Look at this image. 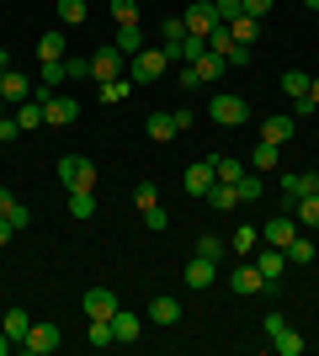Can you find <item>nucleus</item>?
I'll return each instance as SVG.
<instances>
[{
    "instance_id": "obj_12",
    "label": "nucleus",
    "mask_w": 319,
    "mask_h": 356,
    "mask_svg": "<svg viewBox=\"0 0 319 356\" xmlns=\"http://www.w3.org/2000/svg\"><path fill=\"white\" fill-rule=\"evenodd\" d=\"M213 282H218V261H208V255H192V261H186V287H192V293H208Z\"/></svg>"
},
{
    "instance_id": "obj_53",
    "label": "nucleus",
    "mask_w": 319,
    "mask_h": 356,
    "mask_svg": "<svg viewBox=\"0 0 319 356\" xmlns=\"http://www.w3.org/2000/svg\"><path fill=\"white\" fill-rule=\"evenodd\" d=\"M11 346H16V341H11V335H6V330H0V356H6V351H11Z\"/></svg>"
},
{
    "instance_id": "obj_37",
    "label": "nucleus",
    "mask_w": 319,
    "mask_h": 356,
    "mask_svg": "<svg viewBox=\"0 0 319 356\" xmlns=\"http://www.w3.org/2000/svg\"><path fill=\"white\" fill-rule=\"evenodd\" d=\"M106 6H112V22H117V27L138 22V0H106Z\"/></svg>"
},
{
    "instance_id": "obj_14",
    "label": "nucleus",
    "mask_w": 319,
    "mask_h": 356,
    "mask_svg": "<svg viewBox=\"0 0 319 356\" xmlns=\"http://www.w3.org/2000/svg\"><path fill=\"white\" fill-rule=\"evenodd\" d=\"M144 319H149V325H176V319H181V298H149V309H144Z\"/></svg>"
},
{
    "instance_id": "obj_44",
    "label": "nucleus",
    "mask_w": 319,
    "mask_h": 356,
    "mask_svg": "<svg viewBox=\"0 0 319 356\" xmlns=\"http://www.w3.org/2000/svg\"><path fill=\"white\" fill-rule=\"evenodd\" d=\"M197 255H208V261H218V255H224V239H218V234H202V239H197Z\"/></svg>"
},
{
    "instance_id": "obj_50",
    "label": "nucleus",
    "mask_w": 319,
    "mask_h": 356,
    "mask_svg": "<svg viewBox=\"0 0 319 356\" xmlns=\"http://www.w3.org/2000/svg\"><path fill=\"white\" fill-rule=\"evenodd\" d=\"M11 208H16V197L6 192V186H0V218H11Z\"/></svg>"
},
{
    "instance_id": "obj_46",
    "label": "nucleus",
    "mask_w": 319,
    "mask_h": 356,
    "mask_svg": "<svg viewBox=\"0 0 319 356\" xmlns=\"http://www.w3.org/2000/svg\"><path fill=\"white\" fill-rule=\"evenodd\" d=\"M16 134H22V122H16V112H6V118H0V144H11Z\"/></svg>"
},
{
    "instance_id": "obj_6",
    "label": "nucleus",
    "mask_w": 319,
    "mask_h": 356,
    "mask_svg": "<svg viewBox=\"0 0 319 356\" xmlns=\"http://www.w3.org/2000/svg\"><path fill=\"white\" fill-rule=\"evenodd\" d=\"M261 239H266V245H277V250H288L293 239H298V218H293V213L266 218V223H261Z\"/></svg>"
},
{
    "instance_id": "obj_51",
    "label": "nucleus",
    "mask_w": 319,
    "mask_h": 356,
    "mask_svg": "<svg viewBox=\"0 0 319 356\" xmlns=\"http://www.w3.org/2000/svg\"><path fill=\"white\" fill-rule=\"evenodd\" d=\"M6 70H11V54H6V48H0V80H6Z\"/></svg>"
},
{
    "instance_id": "obj_2",
    "label": "nucleus",
    "mask_w": 319,
    "mask_h": 356,
    "mask_svg": "<svg viewBox=\"0 0 319 356\" xmlns=\"http://www.w3.org/2000/svg\"><path fill=\"white\" fill-rule=\"evenodd\" d=\"M59 181H64V192H91L96 186V165L85 160V154H64L59 160Z\"/></svg>"
},
{
    "instance_id": "obj_19",
    "label": "nucleus",
    "mask_w": 319,
    "mask_h": 356,
    "mask_svg": "<svg viewBox=\"0 0 319 356\" xmlns=\"http://www.w3.org/2000/svg\"><path fill=\"white\" fill-rule=\"evenodd\" d=\"M144 27H138V22H128V27H117V54L122 59H133V54H144Z\"/></svg>"
},
{
    "instance_id": "obj_3",
    "label": "nucleus",
    "mask_w": 319,
    "mask_h": 356,
    "mask_svg": "<svg viewBox=\"0 0 319 356\" xmlns=\"http://www.w3.org/2000/svg\"><path fill=\"white\" fill-rule=\"evenodd\" d=\"M170 59H165V48H144V54H133V86H154V80H165Z\"/></svg>"
},
{
    "instance_id": "obj_27",
    "label": "nucleus",
    "mask_w": 319,
    "mask_h": 356,
    "mask_svg": "<svg viewBox=\"0 0 319 356\" xmlns=\"http://www.w3.org/2000/svg\"><path fill=\"white\" fill-rule=\"evenodd\" d=\"M229 32H234V43H256V32H261V16H234V22H224Z\"/></svg>"
},
{
    "instance_id": "obj_43",
    "label": "nucleus",
    "mask_w": 319,
    "mask_h": 356,
    "mask_svg": "<svg viewBox=\"0 0 319 356\" xmlns=\"http://www.w3.org/2000/svg\"><path fill=\"white\" fill-rule=\"evenodd\" d=\"M213 11H218V22H234V16H245V0H213Z\"/></svg>"
},
{
    "instance_id": "obj_30",
    "label": "nucleus",
    "mask_w": 319,
    "mask_h": 356,
    "mask_svg": "<svg viewBox=\"0 0 319 356\" xmlns=\"http://www.w3.org/2000/svg\"><path fill=\"white\" fill-rule=\"evenodd\" d=\"M277 160H282V149H277V144H266V138H261V144H256V154H250V165H256V170H277Z\"/></svg>"
},
{
    "instance_id": "obj_16",
    "label": "nucleus",
    "mask_w": 319,
    "mask_h": 356,
    "mask_svg": "<svg viewBox=\"0 0 319 356\" xmlns=\"http://www.w3.org/2000/svg\"><path fill=\"white\" fill-rule=\"evenodd\" d=\"M85 314H91V319H112V314H117V293H112V287H91V293H85Z\"/></svg>"
},
{
    "instance_id": "obj_4",
    "label": "nucleus",
    "mask_w": 319,
    "mask_h": 356,
    "mask_svg": "<svg viewBox=\"0 0 319 356\" xmlns=\"http://www.w3.org/2000/svg\"><path fill=\"white\" fill-rule=\"evenodd\" d=\"M181 22H186V38H202V43H208V32L218 27V11H213V0H192Z\"/></svg>"
},
{
    "instance_id": "obj_10",
    "label": "nucleus",
    "mask_w": 319,
    "mask_h": 356,
    "mask_svg": "<svg viewBox=\"0 0 319 356\" xmlns=\"http://www.w3.org/2000/svg\"><path fill=\"white\" fill-rule=\"evenodd\" d=\"M319 192V170H282V197H288V208L298 202V197Z\"/></svg>"
},
{
    "instance_id": "obj_21",
    "label": "nucleus",
    "mask_w": 319,
    "mask_h": 356,
    "mask_svg": "<svg viewBox=\"0 0 319 356\" xmlns=\"http://www.w3.org/2000/svg\"><path fill=\"white\" fill-rule=\"evenodd\" d=\"M293 218H298V229H319V192H309V197H298L293 202Z\"/></svg>"
},
{
    "instance_id": "obj_54",
    "label": "nucleus",
    "mask_w": 319,
    "mask_h": 356,
    "mask_svg": "<svg viewBox=\"0 0 319 356\" xmlns=\"http://www.w3.org/2000/svg\"><path fill=\"white\" fill-rule=\"evenodd\" d=\"M309 102H314V106H319V80H309Z\"/></svg>"
},
{
    "instance_id": "obj_38",
    "label": "nucleus",
    "mask_w": 319,
    "mask_h": 356,
    "mask_svg": "<svg viewBox=\"0 0 319 356\" xmlns=\"http://www.w3.org/2000/svg\"><path fill=\"white\" fill-rule=\"evenodd\" d=\"M160 38H165V43H160V48L181 43V38H186V22H181V16H165V22H160Z\"/></svg>"
},
{
    "instance_id": "obj_55",
    "label": "nucleus",
    "mask_w": 319,
    "mask_h": 356,
    "mask_svg": "<svg viewBox=\"0 0 319 356\" xmlns=\"http://www.w3.org/2000/svg\"><path fill=\"white\" fill-rule=\"evenodd\" d=\"M304 6H309V11H319V0H304Z\"/></svg>"
},
{
    "instance_id": "obj_28",
    "label": "nucleus",
    "mask_w": 319,
    "mask_h": 356,
    "mask_svg": "<svg viewBox=\"0 0 319 356\" xmlns=\"http://www.w3.org/2000/svg\"><path fill=\"white\" fill-rule=\"evenodd\" d=\"M64 80H69V86H80V80H96V74H91V59H80V54H64Z\"/></svg>"
},
{
    "instance_id": "obj_34",
    "label": "nucleus",
    "mask_w": 319,
    "mask_h": 356,
    "mask_svg": "<svg viewBox=\"0 0 319 356\" xmlns=\"http://www.w3.org/2000/svg\"><path fill=\"white\" fill-rule=\"evenodd\" d=\"M192 70H197V74H202V80H218V74H224V70H229V64H224V59H218V54H213V48H208V54H202V59H197V64H192Z\"/></svg>"
},
{
    "instance_id": "obj_45",
    "label": "nucleus",
    "mask_w": 319,
    "mask_h": 356,
    "mask_svg": "<svg viewBox=\"0 0 319 356\" xmlns=\"http://www.w3.org/2000/svg\"><path fill=\"white\" fill-rule=\"evenodd\" d=\"M144 223H149L154 234H160V229H165V223H170V213L160 208V202H154V208H144Z\"/></svg>"
},
{
    "instance_id": "obj_7",
    "label": "nucleus",
    "mask_w": 319,
    "mask_h": 356,
    "mask_svg": "<svg viewBox=\"0 0 319 356\" xmlns=\"http://www.w3.org/2000/svg\"><path fill=\"white\" fill-rule=\"evenodd\" d=\"M256 271L266 277V293H272V287L282 282V271H288V250H277V245L261 250V245H256Z\"/></svg>"
},
{
    "instance_id": "obj_42",
    "label": "nucleus",
    "mask_w": 319,
    "mask_h": 356,
    "mask_svg": "<svg viewBox=\"0 0 319 356\" xmlns=\"http://www.w3.org/2000/svg\"><path fill=\"white\" fill-rule=\"evenodd\" d=\"M117 335H112V319H91V346H112Z\"/></svg>"
},
{
    "instance_id": "obj_15",
    "label": "nucleus",
    "mask_w": 319,
    "mask_h": 356,
    "mask_svg": "<svg viewBox=\"0 0 319 356\" xmlns=\"http://www.w3.org/2000/svg\"><path fill=\"white\" fill-rule=\"evenodd\" d=\"M112 335H117V346H133L138 335H144V319L128 314V309H117V314H112Z\"/></svg>"
},
{
    "instance_id": "obj_26",
    "label": "nucleus",
    "mask_w": 319,
    "mask_h": 356,
    "mask_svg": "<svg viewBox=\"0 0 319 356\" xmlns=\"http://www.w3.org/2000/svg\"><path fill=\"white\" fill-rule=\"evenodd\" d=\"M0 330H6V335H11V341L22 346V335H27V330H32L27 309H6V319H0Z\"/></svg>"
},
{
    "instance_id": "obj_23",
    "label": "nucleus",
    "mask_w": 319,
    "mask_h": 356,
    "mask_svg": "<svg viewBox=\"0 0 319 356\" xmlns=\"http://www.w3.org/2000/svg\"><path fill=\"white\" fill-rule=\"evenodd\" d=\"M16 122H22V134H27V128H48V118H43V102H38V96L16 102Z\"/></svg>"
},
{
    "instance_id": "obj_11",
    "label": "nucleus",
    "mask_w": 319,
    "mask_h": 356,
    "mask_svg": "<svg viewBox=\"0 0 319 356\" xmlns=\"http://www.w3.org/2000/svg\"><path fill=\"white\" fill-rule=\"evenodd\" d=\"M91 74H96V86H101V80H117L122 74V54H117V43H101L91 54Z\"/></svg>"
},
{
    "instance_id": "obj_20",
    "label": "nucleus",
    "mask_w": 319,
    "mask_h": 356,
    "mask_svg": "<svg viewBox=\"0 0 319 356\" xmlns=\"http://www.w3.org/2000/svg\"><path fill=\"white\" fill-rule=\"evenodd\" d=\"M293 128H298V118H266V122H261V138L282 149V144L293 138Z\"/></svg>"
},
{
    "instance_id": "obj_39",
    "label": "nucleus",
    "mask_w": 319,
    "mask_h": 356,
    "mask_svg": "<svg viewBox=\"0 0 319 356\" xmlns=\"http://www.w3.org/2000/svg\"><path fill=\"white\" fill-rule=\"evenodd\" d=\"M277 86L288 90V96H309V74H304V70H288L282 80H277Z\"/></svg>"
},
{
    "instance_id": "obj_13",
    "label": "nucleus",
    "mask_w": 319,
    "mask_h": 356,
    "mask_svg": "<svg viewBox=\"0 0 319 356\" xmlns=\"http://www.w3.org/2000/svg\"><path fill=\"white\" fill-rule=\"evenodd\" d=\"M213 160H197V165H186V176H181V186H186V197H208V186H213Z\"/></svg>"
},
{
    "instance_id": "obj_49",
    "label": "nucleus",
    "mask_w": 319,
    "mask_h": 356,
    "mask_svg": "<svg viewBox=\"0 0 319 356\" xmlns=\"http://www.w3.org/2000/svg\"><path fill=\"white\" fill-rule=\"evenodd\" d=\"M272 11V0H245V16H266Z\"/></svg>"
},
{
    "instance_id": "obj_47",
    "label": "nucleus",
    "mask_w": 319,
    "mask_h": 356,
    "mask_svg": "<svg viewBox=\"0 0 319 356\" xmlns=\"http://www.w3.org/2000/svg\"><path fill=\"white\" fill-rule=\"evenodd\" d=\"M314 112H319V106L309 102V96H293V118H314Z\"/></svg>"
},
{
    "instance_id": "obj_8",
    "label": "nucleus",
    "mask_w": 319,
    "mask_h": 356,
    "mask_svg": "<svg viewBox=\"0 0 319 356\" xmlns=\"http://www.w3.org/2000/svg\"><path fill=\"white\" fill-rule=\"evenodd\" d=\"M43 118H48V128H69V122L80 118V102H75V96H59V90H54V96L43 102Z\"/></svg>"
},
{
    "instance_id": "obj_22",
    "label": "nucleus",
    "mask_w": 319,
    "mask_h": 356,
    "mask_svg": "<svg viewBox=\"0 0 319 356\" xmlns=\"http://www.w3.org/2000/svg\"><path fill=\"white\" fill-rule=\"evenodd\" d=\"M64 54H69V38H64L59 27L38 38V59H43V64H48V59H64Z\"/></svg>"
},
{
    "instance_id": "obj_36",
    "label": "nucleus",
    "mask_w": 319,
    "mask_h": 356,
    "mask_svg": "<svg viewBox=\"0 0 319 356\" xmlns=\"http://www.w3.org/2000/svg\"><path fill=\"white\" fill-rule=\"evenodd\" d=\"M59 22L64 27H80L85 22V0H59Z\"/></svg>"
},
{
    "instance_id": "obj_40",
    "label": "nucleus",
    "mask_w": 319,
    "mask_h": 356,
    "mask_svg": "<svg viewBox=\"0 0 319 356\" xmlns=\"http://www.w3.org/2000/svg\"><path fill=\"white\" fill-rule=\"evenodd\" d=\"M38 80H43V86H54V90H59V86H69V80H64V59H48L43 70H38Z\"/></svg>"
},
{
    "instance_id": "obj_24",
    "label": "nucleus",
    "mask_w": 319,
    "mask_h": 356,
    "mask_svg": "<svg viewBox=\"0 0 319 356\" xmlns=\"http://www.w3.org/2000/svg\"><path fill=\"white\" fill-rule=\"evenodd\" d=\"M128 96H133V74H117V80H101V102H106V106L128 102Z\"/></svg>"
},
{
    "instance_id": "obj_29",
    "label": "nucleus",
    "mask_w": 319,
    "mask_h": 356,
    "mask_svg": "<svg viewBox=\"0 0 319 356\" xmlns=\"http://www.w3.org/2000/svg\"><path fill=\"white\" fill-rule=\"evenodd\" d=\"M229 245H234V255H256V245H261V229H250V223H240Z\"/></svg>"
},
{
    "instance_id": "obj_1",
    "label": "nucleus",
    "mask_w": 319,
    "mask_h": 356,
    "mask_svg": "<svg viewBox=\"0 0 319 356\" xmlns=\"http://www.w3.org/2000/svg\"><path fill=\"white\" fill-rule=\"evenodd\" d=\"M208 118L218 122V128H245L250 106H245V96H234V90H218V96L208 102Z\"/></svg>"
},
{
    "instance_id": "obj_52",
    "label": "nucleus",
    "mask_w": 319,
    "mask_h": 356,
    "mask_svg": "<svg viewBox=\"0 0 319 356\" xmlns=\"http://www.w3.org/2000/svg\"><path fill=\"white\" fill-rule=\"evenodd\" d=\"M16 234V229H11V223H6V218H0V245H6V239H11Z\"/></svg>"
},
{
    "instance_id": "obj_33",
    "label": "nucleus",
    "mask_w": 319,
    "mask_h": 356,
    "mask_svg": "<svg viewBox=\"0 0 319 356\" xmlns=\"http://www.w3.org/2000/svg\"><path fill=\"white\" fill-rule=\"evenodd\" d=\"M234 192H240V202H261V192H266V186H261V176H250V170H245V176L234 181Z\"/></svg>"
},
{
    "instance_id": "obj_5",
    "label": "nucleus",
    "mask_w": 319,
    "mask_h": 356,
    "mask_svg": "<svg viewBox=\"0 0 319 356\" xmlns=\"http://www.w3.org/2000/svg\"><path fill=\"white\" fill-rule=\"evenodd\" d=\"M22 351H27V356H54V351H59V325H48V319H43V325H32L27 335H22Z\"/></svg>"
},
{
    "instance_id": "obj_9",
    "label": "nucleus",
    "mask_w": 319,
    "mask_h": 356,
    "mask_svg": "<svg viewBox=\"0 0 319 356\" xmlns=\"http://www.w3.org/2000/svg\"><path fill=\"white\" fill-rule=\"evenodd\" d=\"M229 287H234L240 298H256V293H266V277L256 271V261H240V266L229 271Z\"/></svg>"
},
{
    "instance_id": "obj_35",
    "label": "nucleus",
    "mask_w": 319,
    "mask_h": 356,
    "mask_svg": "<svg viewBox=\"0 0 319 356\" xmlns=\"http://www.w3.org/2000/svg\"><path fill=\"white\" fill-rule=\"evenodd\" d=\"M69 213H75V218H91L96 213V186L91 192H69Z\"/></svg>"
},
{
    "instance_id": "obj_41",
    "label": "nucleus",
    "mask_w": 319,
    "mask_h": 356,
    "mask_svg": "<svg viewBox=\"0 0 319 356\" xmlns=\"http://www.w3.org/2000/svg\"><path fill=\"white\" fill-rule=\"evenodd\" d=\"M133 202H138V213L160 202V192H154V181H138V186H133Z\"/></svg>"
},
{
    "instance_id": "obj_31",
    "label": "nucleus",
    "mask_w": 319,
    "mask_h": 356,
    "mask_svg": "<svg viewBox=\"0 0 319 356\" xmlns=\"http://www.w3.org/2000/svg\"><path fill=\"white\" fill-rule=\"evenodd\" d=\"M314 239H304V234H298V239H293V245H288V261H293V266H309V261H314Z\"/></svg>"
},
{
    "instance_id": "obj_18",
    "label": "nucleus",
    "mask_w": 319,
    "mask_h": 356,
    "mask_svg": "<svg viewBox=\"0 0 319 356\" xmlns=\"http://www.w3.org/2000/svg\"><path fill=\"white\" fill-rule=\"evenodd\" d=\"M144 134H149L154 144H170V138L181 134V128H176V112H154V118L144 122Z\"/></svg>"
},
{
    "instance_id": "obj_17",
    "label": "nucleus",
    "mask_w": 319,
    "mask_h": 356,
    "mask_svg": "<svg viewBox=\"0 0 319 356\" xmlns=\"http://www.w3.org/2000/svg\"><path fill=\"white\" fill-rule=\"evenodd\" d=\"M0 96H6V102H27V96H32V80H27V74H22V70H6V80H0Z\"/></svg>"
},
{
    "instance_id": "obj_25",
    "label": "nucleus",
    "mask_w": 319,
    "mask_h": 356,
    "mask_svg": "<svg viewBox=\"0 0 319 356\" xmlns=\"http://www.w3.org/2000/svg\"><path fill=\"white\" fill-rule=\"evenodd\" d=\"M272 351H277V356H304V335L282 325V330H277V335H272Z\"/></svg>"
},
{
    "instance_id": "obj_48",
    "label": "nucleus",
    "mask_w": 319,
    "mask_h": 356,
    "mask_svg": "<svg viewBox=\"0 0 319 356\" xmlns=\"http://www.w3.org/2000/svg\"><path fill=\"white\" fill-rule=\"evenodd\" d=\"M6 223H11V229H27V223H32V213L22 208V202H16V208H11V218H6Z\"/></svg>"
},
{
    "instance_id": "obj_32",
    "label": "nucleus",
    "mask_w": 319,
    "mask_h": 356,
    "mask_svg": "<svg viewBox=\"0 0 319 356\" xmlns=\"http://www.w3.org/2000/svg\"><path fill=\"white\" fill-rule=\"evenodd\" d=\"M213 176H218V181H229V186H234V181L245 176V165H240V160H229V154H218V160H213Z\"/></svg>"
}]
</instances>
